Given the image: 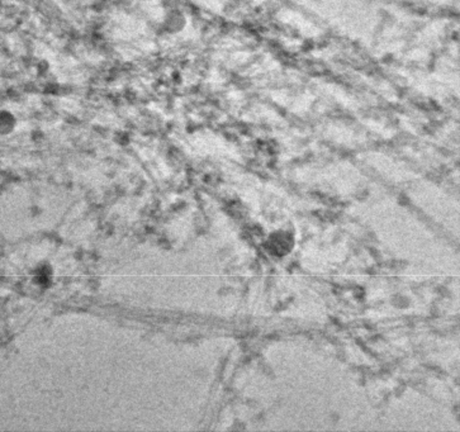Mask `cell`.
Instances as JSON below:
<instances>
[{
	"mask_svg": "<svg viewBox=\"0 0 460 432\" xmlns=\"http://www.w3.org/2000/svg\"><path fill=\"white\" fill-rule=\"evenodd\" d=\"M14 128V117L9 113H1L0 114V132L8 133Z\"/></svg>",
	"mask_w": 460,
	"mask_h": 432,
	"instance_id": "6da1fadb",
	"label": "cell"
}]
</instances>
